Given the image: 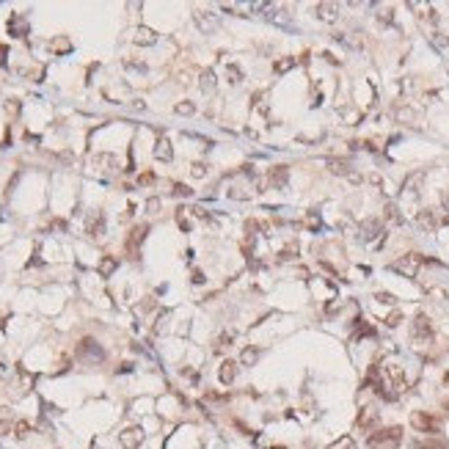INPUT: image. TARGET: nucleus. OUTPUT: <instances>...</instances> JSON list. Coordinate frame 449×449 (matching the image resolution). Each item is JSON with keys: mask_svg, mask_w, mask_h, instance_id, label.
<instances>
[{"mask_svg": "<svg viewBox=\"0 0 449 449\" xmlns=\"http://www.w3.org/2000/svg\"><path fill=\"white\" fill-rule=\"evenodd\" d=\"M402 444V427H383L366 438L369 449H397Z\"/></svg>", "mask_w": 449, "mask_h": 449, "instance_id": "1", "label": "nucleus"}, {"mask_svg": "<svg viewBox=\"0 0 449 449\" xmlns=\"http://www.w3.org/2000/svg\"><path fill=\"white\" fill-rule=\"evenodd\" d=\"M435 336V331H432V322L424 317V314H416L414 317V325H411V339L419 345V348H427Z\"/></svg>", "mask_w": 449, "mask_h": 449, "instance_id": "2", "label": "nucleus"}, {"mask_svg": "<svg viewBox=\"0 0 449 449\" xmlns=\"http://www.w3.org/2000/svg\"><path fill=\"white\" fill-rule=\"evenodd\" d=\"M422 254H405V256H399L397 262H391L389 267L391 270H397V273H402L405 279H414L416 273H419V267H422Z\"/></svg>", "mask_w": 449, "mask_h": 449, "instance_id": "3", "label": "nucleus"}, {"mask_svg": "<svg viewBox=\"0 0 449 449\" xmlns=\"http://www.w3.org/2000/svg\"><path fill=\"white\" fill-rule=\"evenodd\" d=\"M146 234H149V223H138L135 229L130 232V237L124 240V251H127L130 259H138V254H141V243L146 240Z\"/></svg>", "mask_w": 449, "mask_h": 449, "instance_id": "4", "label": "nucleus"}, {"mask_svg": "<svg viewBox=\"0 0 449 449\" xmlns=\"http://www.w3.org/2000/svg\"><path fill=\"white\" fill-rule=\"evenodd\" d=\"M77 356H80V361H102V358H105V350H102L94 339L85 336V339L77 345Z\"/></svg>", "mask_w": 449, "mask_h": 449, "instance_id": "5", "label": "nucleus"}, {"mask_svg": "<svg viewBox=\"0 0 449 449\" xmlns=\"http://www.w3.org/2000/svg\"><path fill=\"white\" fill-rule=\"evenodd\" d=\"M119 444L124 449H138L144 444V430L135 427V424H133V427H124V430L119 432Z\"/></svg>", "mask_w": 449, "mask_h": 449, "instance_id": "6", "label": "nucleus"}, {"mask_svg": "<svg viewBox=\"0 0 449 449\" xmlns=\"http://www.w3.org/2000/svg\"><path fill=\"white\" fill-rule=\"evenodd\" d=\"M411 424H414L419 432H430V435L438 430V419L430 416V414H424V411H416V414L411 416Z\"/></svg>", "mask_w": 449, "mask_h": 449, "instance_id": "7", "label": "nucleus"}, {"mask_svg": "<svg viewBox=\"0 0 449 449\" xmlns=\"http://www.w3.org/2000/svg\"><path fill=\"white\" fill-rule=\"evenodd\" d=\"M381 229H383V223L378 218H366L364 223H361V229H358V240H361V243H372V240L381 234Z\"/></svg>", "mask_w": 449, "mask_h": 449, "instance_id": "8", "label": "nucleus"}, {"mask_svg": "<svg viewBox=\"0 0 449 449\" xmlns=\"http://www.w3.org/2000/svg\"><path fill=\"white\" fill-rule=\"evenodd\" d=\"M287 179H289V168L287 166H273L267 171V185L273 190H281V187H287Z\"/></svg>", "mask_w": 449, "mask_h": 449, "instance_id": "9", "label": "nucleus"}, {"mask_svg": "<svg viewBox=\"0 0 449 449\" xmlns=\"http://www.w3.org/2000/svg\"><path fill=\"white\" fill-rule=\"evenodd\" d=\"M237 361H232V358H226L223 364H220V369H218V378H220V383L223 386H232L234 383V378H237Z\"/></svg>", "mask_w": 449, "mask_h": 449, "instance_id": "10", "label": "nucleus"}, {"mask_svg": "<svg viewBox=\"0 0 449 449\" xmlns=\"http://www.w3.org/2000/svg\"><path fill=\"white\" fill-rule=\"evenodd\" d=\"M378 411H372V408H364L361 414H358V419H356V424L361 427V430H366V432H372L375 430V424H378Z\"/></svg>", "mask_w": 449, "mask_h": 449, "instance_id": "11", "label": "nucleus"}, {"mask_svg": "<svg viewBox=\"0 0 449 449\" xmlns=\"http://www.w3.org/2000/svg\"><path fill=\"white\" fill-rule=\"evenodd\" d=\"M85 232H88V237H94V240H100L102 234H105V215H91L88 218V226H85Z\"/></svg>", "mask_w": 449, "mask_h": 449, "instance_id": "12", "label": "nucleus"}, {"mask_svg": "<svg viewBox=\"0 0 449 449\" xmlns=\"http://www.w3.org/2000/svg\"><path fill=\"white\" fill-rule=\"evenodd\" d=\"M317 17H320L322 22H336V19H339V6H336V3H320V6H317Z\"/></svg>", "mask_w": 449, "mask_h": 449, "instance_id": "13", "label": "nucleus"}, {"mask_svg": "<svg viewBox=\"0 0 449 449\" xmlns=\"http://www.w3.org/2000/svg\"><path fill=\"white\" fill-rule=\"evenodd\" d=\"M154 157L160 163H171V157H174V149H171V141L168 138H160L157 144H154Z\"/></svg>", "mask_w": 449, "mask_h": 449, "instance_id": "14", "label": "nucleus"}, {"mask_svg": "<svg viewBox=\"0 0 449 449\" xmlns=\"http://www.w3.org/2000/svg\"><path fill=\"white\" fill-rule=\"evenodd\" d=\"M416 220H419V226H422V229H427V232L438 229V223H441L438 215H435L432 210H422L419 215H416Z\"/></svg>", "mask_w": 449, "mask_h": 449, "instance_id": "15", "label": "nucleus"}, {"mask_svg": "<svg viewBox=\"0 0 449 449\" xmlns=\"http://www.w3.org/2000/svg\"><path fill=\"white\" fill-rule=\"evenodd\" d=\"M116 267H119V259H116V256H110V254H105L100 259V267H97V270H100L102 279H110V276L116 273Z\"/></svg>", "mask_w": 449, "mask_h": 449, "instance_id": "16", "label": "nucleus"}, {"mask_svg": "<svg viewBox=\"0 0 449 449\" xmlns=\"http://www.w3.org/2000/svg\"><path fill=\"white\" fill-rule=\"evenodd\" d=\"M9 33H11V36H25V33H28V22H25V17H22V14H11V19H9Z\"/></svg>", "mask_w": 449, "mask_h": 449, "instance_id": "17", "label": "nucleus"}, {"mask_svg": "<svg viewBox=\"0 0 449 449\" xmlns=\"http://www.w3.org/2000/svg\"><path fill=\"white\" fill-rule=\"evenodd\" d=\"M256 358H259L256 345H248V348H243V353H240V366H254Z\"/></svg>", "mask_w": 449, "mask_h": 449, "instance_id": "18", "label": "nucleus"}, {"mask_svg": "<svg viewBox=\"0 0 449 449\" xmlns=\"http://www.w3.org/2000/svg\"><path fill=\"white\" fill-rule=\"evenodd\" d=\"M328 168L333 171V174H339V177H350L353 171H350V163L348 160H336V157H331L328 160Z\"/></svg>", "mask_w": 449, "mask_h": 449, "instance_id": "19", "label": "nucleus"}, {"mask_svg": "<svg viewBox=\"0 0 449 449\" xmlns=\"http://www.w3.org/2000/svg\"><path fill=\"white\" fill-rule=\"evenodd\" d=\"M157 42V36H154V31H149V28H138V36H135V44H154Z\"/></svg>", "mask_w": 449, "mask_h": 449, "instance_id": "20", "label": "nucleus"}, {"mask_svg": "<svg viewBox=\"0 0 449 449\" xmlns=\"http://www.w3.org/2000/svg\"><path fill=\"white\" fill-rule=\"evenodd\" d=\"M28 435H31V422H25V419H17V422H14V438L25 441Z\"/></svg>", "mask_w": 449, "mask_h": 449, "instance_id": "21", "label": "nucleus"}, {"mask_svg": "<svg viewBox=\"0 0 449 449\" xmlns=\"http://www.w3.org/2000/svg\"><path fill=\"white\" fill-rule=\"evenodd\" d=\"M232 342H234V333H232V331H226V333H220L218 339H215V348H212V350H215V353H220V350L229 348Z\"/></svg>", "mask_w": 449, "mask_h": 449, "instance_id": "22", "label": "nucleus"}, {"mask_svg": "<svg viewBox=\"0 0 449 449\" xmlns=\"http://www.w3.org/2000/svg\"><path fill=\"white\" fill-rule=\"evenodd\" d=\"M201 91L204 94L215 91V75H212L210 69H207V72H201Z\"/></svg>", "mask_w": 449, "mask_h": 449, "instance_id": "23", "label": "nucleus"}, {"mask_svg": "<svg viewBox=\"0 0 449 449\" xmlns=\"http://www.w3.org/2000/svg\"><path fill=\"white\" fill-rule=\"evenodd\" d=\"M226 75H229V83H232V85L243 83V69H240V67H234V64H229V69H226Z\"/></svg>", "mask_w": 449, "mask_h": 449, "instance_id": "24", "label": "nucleus"}, {"mask_svg": "<svg viewBox=\"0 0 449 449\" xmlns=\"http://www.w3.org/2000/svg\"><path fill=\"white\" fill-rule=\"evenodd\" d=\"M328 449H356V441L350 438V435H342L339 441H333Z\"/></svg>", "mask_w": 449, "mask_h": 449, "instance_id": "25", "label": "nucleus"}, {"mask_svg": "<svg viewBox=\"0 0 449 449\" xmlns=\"http://www.w3.org/2000/svg\"><path fill=\"white\" fill-rule=\"evenodd\" d=\"M292 67H295V61H292V58H281V61H276V64H273V72L284 75V72H289Z\"/></svg>", "mask_w": 449, "mask_h": 449, "instance_id": "26", "label": "nucleus"}, {"mask_svg": "<svg viewBox=\"0 0 449 449\" xmlns=\"http://www.w3.org/2000/svg\"><path fill=\"white\" fill-rule=\"evenodd\" d=\"M295 254H298V248H295V243H289L284 251L279 254V262H287V259H295Z\"/></svg>", "mask_w": 449, "mask_h": 449, "instance_id": "27", "label": "nucleus"}, {"mask_svg": "<svg viewBox=\"0 0 449 449\" xmlns=\"http://www.w3.org/2000/svg\"><path fill=\"white\" fill-rule=\"evenodd\" d=\"M419 449H447V444H444L441 438H432V441H422Z\"/></svg>", "mask_w": 449, "mask_h": 449, "instance_id": "28", "label": "nucleus"}, {"mask_svg": "<svg viewBox=\"0 0 449 449\" xmlns=\"http://www.w3.org/2000/svg\"><path fill=\"white\" fill-rule=\"evenodd\" d=\"M174 110H177L179 116H190V113L196 110V105H193V102H179V105H177Z\"/></svg>", "mask_w": 449, "mask_h": 449, "instance_id": "29", "label": "nucleus"}, {"mask_svg": "<svg viewBox=\"0 0 449 449\" xmlns=\"http://www.w3.org/2000/svg\"><path fill=\"white\" fill-rule=\"evenodd\" d=\"M9 432H14V422L6 419V416H0V435H9Z\"/></svg>", "mask_w": 449, "mask_h": 449, "instance_id": "30", "label": "nucleus"}, {"mask_svg": "<svg viewBox=\"0 0 449 449\" xmlns=\"http://www.w3.org/2000/svg\"><path fill=\"white\" fill-rule=\"evenodd\" d=\"M399 322H402V312H391L389 317H386V325H389V328H397Z\"/></svg>", "mask_w": 449, "mask_h": 449, "instance_id": "31", "label": "nucleus"}, {"mask_svg": "<svg viewBox=\"0 0 449 449\" xmlns=\"http://www.w3.org/2000/svg\"><path fill=\"white\" fill-rule=\"evenodd\" d=\"M190 193H193V190H190L187 185H182V182H177V185H174V196H179V199H187Z\"/></svg>", "mask_w": 449, "mask_h": 449, "instance_id": "32", "label": "nucleus"}, {"mask_svg": "<svg viewBox=\"0 0 449 449\" xmlns=\"http://www.w3.org/2000/svg\"><path fill=\"white\" fill-rule=\"evenodd\" d=\"M69 47H72V44H69L67 39H61V42H50V50H55V52H69Z\"/></svg>", "mask_w": 449, "mask_h": 449, "instance_id": "33", "label": "nucleus"}, {"mask_svg": "<svg viewBox=\"0 0 449 449\" xmlns=\"http://www.w3.org/2000/svg\"><path fill=\"white\" fill-rule=\"evenodd\" d=\"M386 218H389V220H397V223L402 220V218H399V212H397V207H394V204H386Z\"/></svg>", "mask_w": 449, "mask_h": 449, "instance_id": "34", "label": "nucleus"}, {"mask_svg": "<svg viewBox=\"0 0 449 449\" xmlns=\"http://www.w3.org/2000/svg\"><path fill=\"white\" fill-rule=\"evenodd\" d=\"M190 168H193V177H207V166H204V163H193V166H190Z\"/></svg>", "mask_w": 449, "mask_h": 449, "instance_id": "35", "label": "nucleus"}, {"mask_svg": "<svg viewBox=\"0 0 449 449\" xmlns=\"http://www.w3.org/2000/svg\"><path fill=\"white\" fill-rule=\"evenodd\" d=\"M6 113H11V116H17V113H19V102H17V100L6 102Z\"/></svg>", "mask_w": 449, "mask_h": 449, "instance_id": "36", "label": "nucleus"}, {"mask_svg": "<svg viewBox=\"0 0 449 449\" xmlns=\"http://www.w3.org/2000/svg\"><path fill=\"white\" fill-rule=\"evenodd\" d=\"M138 182H141V185H152L154 174H152V171H146V174H141V177H138Z\"/></svg>", "mask_w": 449, "mask_h": 449, "instance_id": "37", "label": "nucleus"}, {"mask_svg": "<svg viewBox=\"0 0 449 449\" xmlns=\"http://www.w3.org/2000/svg\"><path fill=\"white\" fill-rule=\"evenodd\" d=\"M375 300H381V303H394V295H389V292H378Z\"/></svg>", "mask_w": 449, "mask_h": 449, "instance_id": "38", "label": "nucleus"}, {"mask_svg": "<svg viewBox=\"0 0 449 449\" xmlns=\"http://www.w3.org/2000/svg\"><path fill=\"white\" fill-rule=\"evenodd\" d=\"M306 226H309V229H317V226H320V218H317V215H309V218H306Z\"/></svg>", "mask_w": 449, "mask_h": 449, "instance_id": "39", "label": "nucleus"}, {"mask_svg": "<svg viewBox=\"0 0 449 449\" xmlns=\"http://www.w3.org/2000/svg\"><path fill=\"white\" fill-rule=\"evenodd\" d=\"M193 212H196V218H201V220H210V212L204 210V207H193Z\"/></svg>", "mask_w": 449, "mask_h": 449, "instance_id": "40", "label": "nucleus"}, {"mask_svg": "<svg viewBox=\"0 0 449 449\" xmlns=\"http://www.w3.org/2000/svg\"><path fill=\"white\" fill-rule=\"evenodd\" d=\"M157 207H160V199H149V201H146V210L149 212H157Z\"/></svg>", "mask_w": 449, "mask_h": 449, "instance_id": "41", "label": "nucleus"}, {"mask_svg": "<svg viewBox=\"0 0 449 449\" xmlns=\"http://www.w3.org/2000/svg\"><path fill=\"white\" fill-rule=\"evenodd\" d=\"M6 55H9V50H6V44H0V67H6Z\"/></svg>", "mask_w": 449, "mask_h": 449, "instance_id": "42", "label": "nucleus"}, {"mask_svg": "<svg viewBox=\"0 0 449 449\" xmlns=\"http://www.w3.org/2000/svg\"><path fill=\"white\" fill-rule=\"evenodd\" d=\"M193 284H204V273L201 270H193Z\"/></svg>", "mask_w": 449, "mask_h": 449, "instance_id": "43", "label": "nucleus"}, {"mask_svg": "<svg viewBox=\"0 0 449 449\" xmlns=\"http://www.w3.org/2000/svg\"><path fill=\"white\" fill-rule=\"evenodd\" d=\"M444 207H447V210H449V190H447V193H444Z\"/></svg>", "mask_w": 449, "mask_h": 449, "instance_id": "44", "label": "nucleus"}, {"mask_svg": "<svg viewBox=\"0 0 449 449\" xmlns=\"http://www.w3.org/2000/svg\"><path fill=\"white\" fill-rule=\"evenodd\" d=\"M273 449H287V447H273Z\"/></svg>", "mask_w": 449, "mask_h": 449, "instance_id": "45", "label": "nucleus"}]
</instances>
